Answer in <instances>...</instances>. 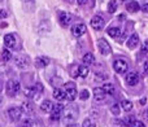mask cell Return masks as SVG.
Segmentation results:
<instances>
[{"instance_id":"6da1fadb","label":"cell","mask_w":148,"mask_h":127,"mask_svg":"<svg viewBox=\"0 0 148 127\" xmlns=\"http://www.w3.org/2000/svg\"><path fill=\"white\" fill-rule=\"evenodd\" d=\"M77 118H78V108L74 104L69 105V107H66L64 109V112H62V122L66 126L74 125Z\"/></svg>"},{"instance_id":"7a4b0ae2","label":"cell","mask_w":148,"mask_h":127,"mask_svg":"<svg viewBox=\"0 0 148 127\" xmlns=\"http://www.w3.org/2000/svg\"><path fill=\"white\" fill-rule=\"evenodd\" d=\"M5 89H7V94L9 95V96H16V95L21 91V84H20V82L12 79V81H8Z\"/></svg>"},{"instance_id":"3957f363","label":"cell","mask_w":148,"mask_h":127,"mask_svg":"<svg viewBox=\"0 0 148 127\" xmlns=\"http://www.w3.org/2000/svg\"><path fill=\"white\" fill-rule=\"evenodd\" d=\"M23 108H20V107H12L8 109V115L12 121H20L23 115Z\"/></svg>"},{"instance_id":"277c9868","label":"cell","mask_w":148,"mask_h":127,"mask_svg":"<svg viewBox=\"0 0 148 127\" xmlns=\"http://www.w3.org/2000/svg\"><path fill=\"white\" fill-rule=\"evenodd\" d=\"M65 92H66V99L70 100V101H73L77 97V95H78V92H77V86L74 83H72V82H68V83L65 84Z\"/></svg>"},{"instance_id":"5b68a950","label":"cell","mask_w":148,"mask_h":127,"mask_svg":"<svg viewBox=\"0 0 148 127\" xmlns=\"http://www.w3.org/2000/svg\"><path fill=\"white\" fill-rule=\"evenodd\" d=\"M97 48H99L100 53H101L103 56H108V55H110V52H112V48H110L109 43H108L105 39H99V42H97Z\"/></svg>"},{"instance_id":"8992f818","label":"cell","mask_w":148,"mask_h":127,"mask_svg":"<svg viewBox=\"0 0 148 127\" xmlns=\"http://www.w3.org/2000/svg\"><path fill=\"white\" fill-rule=\"evenodd\" d=\"M113 68H114V70L117 71L118 74H125L126 71H127V69H129V65H127V62H126L125 60L118 59V60H116V61L113 62Z\"/></svg>"},{"instance_id":"52a82bcc","label":"cell","mask_w":148,"mask_h":127,"mask_svg":"<svg viewBox=\"0 0 148 127\" xmlns=\"http://www.w3.org/2000/svg\"><path fill=\"white\" fill-rule=\"evenodd\" d=\"M72 21H73V16L69 12H61L59 14V22L62 27H68Z\"/></svg>"},{"instance_id":"ba28073f","label":"cell","mask_w":148,"mask_h":127,"mask_svg":"<svg viewBox=\"0 0 148 127\" xmlns=\"http://www.w3.org/2000/svg\"><path fill=\"white\" fill-rule=\"evenodd\" d=\"M14 62H16V65L21 69H27L31 64L30 59H29L27 56H23V55H18V56L14 59Z\"/></svg>"},{"instance_id":"9c48e42d","label":"cell","mask_w":148,"mask_h":127,"mask_svg":"<svg viewBox=\"0 0 148 127\" xmlns=\"http://www.w3.org/2000/svg\"><path fill=\"white\" fill-rule=\"evenodd\" d=\"M107 92L104 91V88L103 87H96V88H94V100L96 102H103L105 101V99H107Z\"/></svg>"},{"instance_id":"30bf717a","label":"cell","mask_w":148,"mask_h":127,"mask_svg":"<svg viewBox=\"0 0 148 127\" xmlns=\"http://www.w3.org/2000/svg\"><path fill=\"white\" fill-rule=\"evenodd\" d=\"M87 31V27L84 23H77L72 27V34L75 38H81L82 35H84V33Z\"/></svg>"},{"instance_id":"8fae6325","label":"cell","mask_w":148,"mask_h":127,"mask_svg":"<svg viewBox=\"0 0 148 127\" xmlns=\"http://www.w3.org/2000/svg\"><path fill=\"white\" fill-rule=\"evenodd\" d=\"M126 83L129 84V86H135V84L139 83V81H140V76H139V74L136 73V71H130V73L126 74Z\"/></svg>"},{"instance_id":"7c38bea8","label":"cell","mask_w":148,"mask_h":127,"mask_svg":"<svg viewBox=\"0 0 148 127\" xmlns=\"http://www.w3.org/2000/svg\"><path fill=\"white\" fill-rule=\"evenodd\" d=\"M62 112H64V108L61 104H55L53 109L51 112V119L53 121H59L62 117Z\"/></svg>"},{"instance_id":"4fadbf2b","label":"cell","mask_w":148,"mask_h":127,"mask_svg":"<svg viewBox=\"0 0 148 127\" xmlns=\"http://www.w3.org/2000/svg\"><path fill=\"white\" fill-rule=\"evenodd\" d=\"M91 26L94 30H101L105 26V21L103 20L100 16H94V17L91 18Z\"/></svg>"},{"instance_id":"5bb4252c","label":"cell","mask_w":148,"mask_h":127,"mask_svg":"<svg viewBox=\"0 0 148 127\" xmlns=\"http://www.w3.org/2000/svg\"><path fill=\"white\" fill-rule=\"evenodd\" d=\"M4 44L8 47V48L14 49L17 47V40H16V36L13 34H7L4 35Z\"/></svg>"},{"instance_id":"9a60e30c","label":"cell","mask_w":148,"mask_h":127,"mask_svg":"<svg viewBox=\"0 0 148 127\" xmlns=\"http://www.w3.org/2000/svg\"><path fill=\"white\" fill-rule=\"evenodd\" d=\"M126 44H127V47L130 49H134L135 47H138V44H139V35H138V34H135V33L131 34V36L129 38V40H127V43H126Z\"/></svg>"},{"instance_id":"2e32d148","label":"cell","mask_w":148,"mask_h":127,"mask_svg":"<svg viewBox=\"0 0 148 127\" xmlns=\"http://www.w3.org/2000/svg\"><path fill=\"white\" fill-rule=\"evenodd\" d=\"M53 107H55V104H52L51 100H44L40 105V109H42V112H44V113H51Z\"/></svg>"},{"instance_id":"e0dca14e","label":"cell","mask_w":148,"mask_h":127,"mask_svg":"<svg viewBox=\"0 0 148 127\" xmlns=\"http://www.w3.org/2000/svg\"><path fill=\"white\" fill-rule=\"evenodd\" d=\"M49 64V59L48 57H44V56H42V57H36L35 59V66L36 68H46L47 65Z\"/></svg>"},{"instance_id":"ac0fdd59","label":"cell","mask_w":148,"mask_h":127,"mask_svg":"<svg viewBox=\"0 0 148 127\" xmlns=\"http://www.w3.org/2000/svg\"><path fill=\"white\" fill-rule=\"evenodd\" d=\"M53 97L57 101H62L64 99H66V92L62 91L61 88H55L53 91Z\"/></svg>"},{"instance_id":"d6986e66","label":"cell","mask_w":148,"mask_h":127,"mask_svg":"<svg viewBox=\"0 0 148 127\" xmlns=\"http://www.w3.org/2000/svg\"><path fill=\"white\" fill-rule=\"evenodd\" d=\"M126 8H127V12H131V13H135L139 9H142V7L138 4V1H129L126 4Z\"/></svg>"},{"instance_id":"ffe728a7","label":"cell","mask_w":148,"mask_h":127,"mask_svg":"<svg viewBox=\"0 0 148 127\" xmlns=\"http://www.w3.org/2000/svg\"><path fill=\"white\" fill-rule=\"evenodd\" d=\"M107 33L110 38H118V36L121 35V29L120 27H110V29H108Z\"/></svg>"},{"instance_id":"44dd1931","label":"cell","mask_w":148,"mask_h":127,"mask_svg":"<svg viewBox=\"0 0 148 127\" xmlns=\"http://www.w3.org/2000/svg\"><path fill=\"white\" fill-rule=\"evenodd\" d=\"M34 126H35V121L31 119V118H25V119L21 121L18 127H34Z\"/></svg>"},{"instance_id":"7402d4cb","label":"cell","mask_w":148,"mask_h":127,"mask_svg":"<svg viewBox=\"0 0 148 127\" xmlns=\"http://www.w3.org/2000/svg\"><path fill=\"white\" fill-rule=\"evenodd\" d=\"M87 75H88V68H87L86 65H81L78 68V76H81V78H86Z\"/></svg>"},{"instance_id":"603a6c76","label":"cell","mask_w":148,"mask_h":127,"mask_svg":"<svg viewBox=\"0 0 148 127\" xmlns=\"http://www.w3.org/2000/svg\"><path fill=\"white\" fill-rule=\"evenodd\" d=\"M10 59H12V53H10V51L7 49V48H4L1 51V60L4 62H7V61H10Z\"/></svg>"},{"instance_id":"cb8c5ba5","label":"cell","mask_w":148,"mask_h":127,"mask_svg":"<svg viewBox=\"0 0 148 127\" xmlns=\"http://www.w3.org/2000/svg\"><path fill=\"white\" fill-rule=\"evenodd\" d=\"M121 105H122V109L125 110V112L133 110V102H131L130 100H123V101L121 102Z\"/></svg>"},{"instance_id":"d4e9b609","label":"cell","mask_w":148,"mask_h":127,"mask_svg":"<svg viewBox=\"0 0 148 127\" xmlns=\"http://www.w3.org/2000/svg\"><path fill=\"white\" fill-rule=\"evenodd\" d=\"M117 10V1L116 0H110L108 4V12L109 13H114Z\"/></svg>"},{"instance_id":"484cf974","label":"cell","mask_w":148,"mask_h":127,"mask_svg":"<svg viewBox=\"0 0 148 127\" xmlns=\"http://www.w3.org/2000/svg\"><path fill=\"white\" fill-rule=\"evenodd\" d=\"M103 88H104V91L107 92L108 95H114V87L110 83H105L104 86H103Z\"/></svg>"},{"instance_id":"4316f807","label":"cell","mask_w":148,"mask_h":127,"mask_svg":"<svg viewBox=\"0 0 148 127\" xmlns=\"http://www.w3.org/2000/svg\"><path fill=\"white\" fill-rule=\"evenodd\" d=\"M94 61H95V57H94L92 53H86L83 56V62L84 64H92Z\"/></svg>"},{"instance_id":"83f0119b","label":"cell","mask_w":148,"mask_h":127,"mask_svg":"<svg viewBox=\"0 0 148 127\" xmlns=\"http://www.w3.org/2000/svg\"><path fill=\"white\" fill-rule=\"evenodd\" d=\"M22 108H23V110H26V112H33L34 110V104L31 101H25Z\"/></svg>"},{"instance_id":"f1b7e54d","label":"cell","mask_w":148,"mask_h":127,"mask_svg":"<svg viewBox=\"0 0 148 127\" xmlns=\"http://www.w3.org/2000/svg\"><path fill=\"white\" fill-rule=\"evenodd\" d=\"M110 112H112L114 115H118V114H120V107H118L117 102H113V104L110 105Z\"/></svg>"},{"instance_id":"f546056e","label":"cell","mask_w":148,"mask_h":127,"mask_svg":"<svg viewBox=\"0 0 148 127\" xmlns=\"http://www.w3.org/2000/svg\"><path fill=\"white\" fill-rule=\"evenodd\" d=\"M90 97V92L87 91V89H82L81 94H79V99L83 101V100H87Z\"/></svg>"},{"instance_id":"4dcf8cb0","label":"cell","mask_w":148,"mask_h":127,"mask_svg":"<svg viewBox=\"0 0 148 127\" xmlns=\"http://www.w3.org/2000/svg\"><path fill=\"white\" fill-rule=\"evenodd\" d=\"M112 127H126V123H125V121L114 119L112 123Z\"/></svg>"},{"instance_id":"1f68e13d","label":"cell","mask_w":148,"mask_h":127,"mask_svg":"<svg viewBox=\"0 0 148 127\" xmlns=\"http://www.w3.org/2000/svg\"><path fill=\"white\" fill-rule=\"evenodd\" d=\"M83 127H95V123L91 119H84L83 121Z\"/></svg>"},{"instance_id":"d6a6232c","label":"cell","mask_w":148,"mask_h":127,"mask_svg":"<svg viewBox=\"0 0 148 127\" xmlns=\"http://www.w3.org/2000/svg\"><path fill=\"white\" fill-rule=\"evenodd\" d=\"M35 94H36L35 88H27L26 89V95H27V97H33Z\"/></svg>"},{"instance_id":"836d02e7","label":"cell","mask_w":148,"mask_h":127,"mask_svg":"<svg viewBox=\"0 0 148 127\" xmlns=\"http://www.w3.org/2000/svg\"><path fill=\"white\" fill-rule=\"evenodd\" d=\"M131 127H146V125H144V123L142 122V121H136V119H135Z\"/></svg>"},{"instance_id":"e575fe53","label":"cell","mask_w":148,"mask_h":127,"mask_svg":"<svg viewBox=\"0 0 148 127\" xmlns=\"http://www.w3.org/2000/svg\"><path fill=\"white\" fill-rule=\"evenodd\" d=\"M134 118L133 117H126V119H125V123H126V126H133V123H134Z\"/></svg>"},{"instance_id":"d590c367","label":"cell","mask_w":148,"mask_h":127,"mask_svg":"<svg viewBox=\"0 0 148 127\" xmlns=\"http://www.w3.org/2000/svg\"><path fill=\"white\" fill-rule=\"evenodd\" d=\"M142 51L146 52V53H148V40L143 43V46H142Z\"/></svg>"},{"instance_id":"8d00e7d4","label":"cell","mask_w":148,"mask_h":127,"mask_svg":"<svg viewBox=\"0 0 148 127\" xmlns=\"http://www.w3.org/2000/svg\"><path fill=\"white\" fill-rule=\"evenodd\" d=\"M142 10H143V12H146V13H148V3H144V4L142 5Z\"/></svg>"},{"instance_id":"74e56055","label":"cell","mask_w":148,"mask_h":127,"mask_svg":"<svg viewBox=\"0 0 148 127\" xmlns=\"http://www.w3.org/2000/svg\"><path fill=\"white\" fill-rule=\"evenodd\" d=\"M142 117H143L144 119H146L147 122H148V109L144 110V112H143V114H142Z\"/></svg>"},{"instance_id":"f35d334b","label":"cell","mask_w":148,"mask_h":127,"mask_svg":"<svg viewBox=\"0 0 148 127\" xmlns=\"http://www.w3.org/2000/svg\"><path fill=\"white\" fill-rule=\"evenodd\" d=\"M77 1H78L79 5H84V4H87L88 1H91V0H77Z\"/></svg>"},{"instance_id":"ab89813d","label":"cell","mask_w":148,"mask_h":127,"mask_svg":"<svg viewBox=\"0 0 148 127\" xmlns=\"http://www.w3.org/2000/svg\"><path fill=\"white\" fill-rule=\"evenodd\" d=\"M144 74H146V75H148V61H146L144 62Z\"/></svg>"},{"instance_id":"60d3db41","label":"cell","mask_w":148,"mask_h":127,"mask_svg":"<svg viewBox=\"0 0 148 127\" xmlns=\"http://www.w3.org/2000/svg\"><path fill=\"white\" fill-rule=\"evenodd\" d=\"M1 17H3V18H4V17H7V10H4V9L1 10Z\"/></svg>"},{"instance_id":"b9f144b4","label":"cell","mask_w":148,"mask_h":127,"mask_svg":"<svg viewBox=\"0 0 148 127\" xmlns=\"http://www.w3.org/2000/svg\"><path fill=\"white\" fill-rule=\"evenodd\" d=\"M68 127H79L78 125H75V123H74V125H70V126H68Z\"/></svg>"},{"instance_id":"7bdbcfd3","label":"cell","mask_w":148,"mask_h":127,"mask_svg":"<svg viewBox=\"0 0 148 127\" xmlns=\"http://www.w3.org/2000/svg\"><path fill=\"white\" fill-rule=\"evenodd\" d=\"M66 1H72V0H66Z\"/></svg>"}]
</instances>
